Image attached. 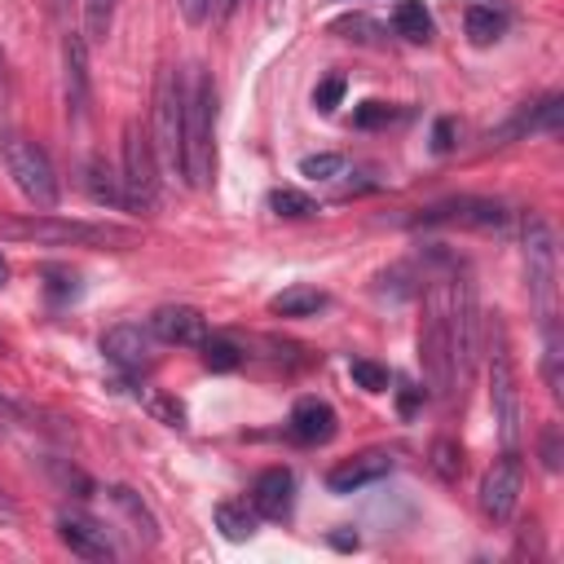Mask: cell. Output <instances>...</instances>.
Returning <instances> with one entry per match:
<instances>
[{
	"label": "cell",
	"mask_w": 564,
	"mask_h": 564,
	"mask_svg": "<svg viewBox=\"0 0 564 564\" xmlns=\"http://www.w3.org/2000/svg\"><path fill=\"white\" fill-rule=\"evenodd\" d=\"M445 330H449V366H454V392L463 397L476 352H480V317H476V286L467 278H445Z\"/></svg>",
	"instance_id": "3957f363"
},
{
	"label": "cell",
	"mask_w": 564,
	"mask_h": 564,
	"mask_svg": "<svg viewBox=\"0 0 564 564\" xmlns=\"http://www.w3.org/2000/svg\"><path fill=\"white\" fill-rule=\"evenodd\" d=\"M57 538L70 555L79 560H110L115 555V542L106 538V529L97 520H84V516H57Z\"/></svg>",
	"instance_id": "e0dca14e"
},
{
	"label": "cell",
	"mask_w": 564,
	"mask_h": 564,
	"mask_svg": "<svg viewBox=\"0 0 564 564\" xmlns=\"http://www.w3.org/2000/svg\"><path fill=\"white\" fill-rule=\"evenodd\" d=\"M560 119H564V97H560V93H551V97H542L538 106H529V110H524L507 132H524V128H529V132H555V128H560ZM507 132H502V137H507Z\"/></svg>",
	"instance_id": "7402d4cb"
},
{
	"label": "cell",
	"mask_w": 564,
	"mask_h": 564,
	"mask_svg": "<svg viewBox=\"0 0 564 564\" xmlns=\"http://www.w3.org/2000/svg\"><path fill=\"white\" fill-rule=\"evenodd\" d=\"M388 471H392V454L388 449H361V454H352V458H344V463H335L326 471V489L330 494H357V489L383 480Z\"/></svg>",
	"instance_id": "5bb4252c"
},
{
	"label": "cell",
	"mask_w": 564,
	"mask_h": 564,
	"mask_svg": "<svg viewBox=\"0 0 564 564\" xmlns=\"http://www.w3.org/2000/svg\"><path fill=\"white\" fill-rule=\"evenodd\" d=\"M53 4H57V9H62V4H66V0H53Z\"/></svg>",
	"instance_id": "7dc6e473"
},
{
	"label": "cell",
	"mask_w": 564,
	"mask_h": 564,
	"mask_svg": "<svg viewBox=\"0 0 564 564\" xmlns=\"http://www.w3.org/2000/svg\"><path fill=\"white\" fill-rule=\"evenodd\" d=\"M4 167H9V176H13V185L22 189L26 203H35V207L57 203V172H53V159L44 154V145H35L31 137L9 132L4 137Z\"/></svg>",
	"instance_id": "9c48e42d"
},
{
	"label": "cell",
	"mask_w": 564,
	"mask_h": 564,
	"mask_svg": "<svg viewBox=\"0 0 564 564\" xmlns=\"http://www.w3.org/2000/svg\"><path fill=\"white\" fill-rule=\"evenodd\" d=\"M212 520H216V529H220L229 542L256 538V511H247L242 502H220V507L212 511Z\"/></svg>",
	"instance_id": "d4e9b609"
},
{
	"label": "cell",
	"mask_w": 564,
	"mask_h": 564,
	"mask_svg": "<svg viewBox=\"0 0 564 564\" xmlns=\"http://www.w3.org/2000/svg\"><path fill=\"white\" fill-rule=\"evenodd\" d=\"M53 476H57V480H62L66 489L75 485V489H79V498H88V494H93V480H88V476H84L79 467H66V463H53Z\"/></svg>",
	"instance_id": "8d00e7d4"
},
{
	"label": "cell",
	"mask_w": 564,
	"mask_h": 564,
	"mask_svg": "<svg viewBox=\"0 0 564 564\" xmlns=\"http://www.w3.org/2000/svg\"><path fill=\"white\" fill-rule=\"evenodd\" d=\"M538 454H542V467L546 471H560V458H564V445H560V427L546 423L542 427V441H538Z\"/></svg>",
	"instance_id": "d6a6232c"
},
{
	"label": "cell",
	"mask_w": 564,
	"mask_h": 564,
	"mask_svg": "<svg viewBox=\"0 0 564 564\" xmlns=\"http://www.w3.org/2000/svg\"><path fill=\"white\" fill-rule=\"evenodd\" d=\"M0 352H4V344H0Z\"/></svg>",
	"instance_id": "c3c4849f"
},
{
	"label": "cell",
	"mask_w": 564,
	"mask_h": 564,
	"mask_svg": "<svg viewBox=\"0 0 564 564\" xmlns=\"http://www.w3.org/2000/svg\"><path fill=\"white\" fill-rule=\"evenodd\" d=\"M110 498L132 516V524H137V533H145V542H159V524H154V516H150V507L128 489V485H115L110 489Z\"/></svg>",
	"instance_id": "83f0119b"
},
{
	"label": "cell",
	"mask_w": 564,
	"mask_h": 564,
	"mask_svg": "<svg viewBox=\"0 0 564 564\" xmlns=\"http://www.w3.org/2000/svg\"><path fill=\"white\" fill-rule=\"evenodd\" d=\"M295 507V476L291 467H264L251 485V511L264 520H286Z\"/></svg>",
	"instance_id": "2e32d148"
},
{
	"label": "cell",
	"mask_w": 564,
	"mask_h": 564,
	"mask_svg": "<svg viewBox=\"0 0 564 564\" xmlns=\"http://www.w3.org/2000/svg\"><path fill=\"white\" fill-rule=\"evenodd\" d=\"M9 282V264H4V256H0V286Z\"/></svg>",
	"instance_id": "bcb514c9"
},
{
	"label": "cell",
	"mask_w": 564,
	"mask_h": 564,
	"mask_svg": "<svg viewBox=\"0 0 564 564\" xmlns=\"http://www.w3.org/2000/svg\"><path fill=\"white\" fill-rule=\"evenodd\" d=\"M260 4H264V13H269V18H278V9H282V0H260Z\"/></svg>",
	"instance_id": "f6af8a7d"
},
{
	"label": "cell",
	"mask_w": 564,
	"mask_h": 564,
	"mask_svg": "<svg viewBox=\"0 0 564 564\" xmlns=\"http://www.w3.org/2000/svg\"><path fill=\"white\" fill-rule=\"evenodd\" d=\"M524 282L542 326L555 322V234L542 216L524 220Z\"/></svg>",
	"instance_id": "ba28073f"
},
{
	"label": "cell",
	"mask_w": 564,
	"mask_h": 564,
	"mask_svg": "<svg viewBox=\"0 0 564 564\" xmlns=\"http://www.w3.org/2000/svg\"><path fill=\"white\" fill-rule=\"evenodd\" d=\"M119 181H123V207H132V212H154L159 207V154H154V141H150V128H141V123L123 128Z\"/></svg>",
	"instance_id": "52a82bcc"
},
{
	"label": "cell",
	"mask_w": 564,
	"mask_h": 564,
	"mask_svg": "<svg viewBox=\"0 0 564 564\" xmlns=\"http://www.w3.org/2000/svg\"><path fill=\"white\" fill-rule=\"evenodd\" d=\"M344 88H348V84H344V75H326V79L313 88V106H317L322 115H330V110L344 101Z\"/></svg>",
	"instance_id": "1f68e13d"
},
{
	"label": "cell",
	"mask_w": 564,
	"mask_h": 564,
	"mask_svg": "<svg viewBox=\"0 0 564 564\" xmlns=\"http://www.w3.org/2000/svg\"><path fill=\"white\" fill-rule=\"evenodd\" d=\"M419 401H423V388H410V383H405V388H401V414H414Z\"/></svg>",
	"instance_id": "60d3db41"
},
{
	"label": "cell",
	"mask_w": 564,
	"mask_h": 564,
	"mask_svg": "<svg viewBox=\"0 0 564 564\" xmlns=\"http://www.w3.org/2000/svg\"><path fill=\"white\" fill-rule=\"evenodd\" d=\"M392 26H397V35L401 40H410V44H427L432 40V13H427V4L423 0H401L397 9H392Z\"/></svg>",
	"instance_id": "44dd1931"
},
{
	"label": "cell",
	"mask_w": 564,
	"mask_h": 564,
	"mask_svg": "<svg viewBox=\"0 0 564 564\" xmlns=\"http://www.w3.org/2000/svg\"><path fill=\"white\" fill-rule=\"evenodd\" d=\"M238 4H242V0H207V18H212V22H229V18L238 13Z\"/></svg>",
	"instance_id": "f35d334b"
},
{
	"label": "cell",
	"mask_w": 564,
	"mask_h": 564,
	"mask_svg": "<svg viewBox=\"0 0 564 564\" xmlns=\"http://www.w3.org/2000/svg\"><path fill=\"white\" fill-rule=\"evenodd\" d=\"M454 137H458V123H454V119H436V128H432V150H436V154L454 150Z\"/></svg>",
	"instance_id": "74e56055"
},
{
	"label": "cell",
	"mask_w": 564,
	"mask_h": 564,
	"mask_svg": "<svg viewBox=\"0 0 564 564\" xmlns=\"http://www.w3.org/2000/svg\"><path fill=\"white\" fill-rule=\"evenodd\" d=\"M427 463H432V471H436L445 485H454V480L463 476V449H458V441L436 436L432 449H427Z\"/></svg>",
	"instance_id": "484cf974"
},
{
	"label": "cell",
	"mask_w": 564,
	"mask_h": 564,
	"mask_svg": "<svg viewBox=\"0 0 564 564\" xmlns=\"http://www.w3.org/2000/svg\"><path fill=\"white\" fill-rule=\"evenodd\" d=\"M84 185H88L93 203H101V207H123V181H119V167H110L101 154H88V159H84Z\"/></svg>",
	"instance_id": "d6986e66"
},
{
	"label": "cell",
	"mask_w": 564,
	"mask_h": 564,
	"mask_svg": "<svg viewBox=\"0 0 564 564\" xmlns=\"http://www.w3.org/2000/svg\"><path fill=\"white\" fill-rule=\"evenodd\" d=\"M0 238L40 242V247H132L137 229L93 225V220H62V216H0Z\"/></svg>",
	"instance_id": "7a4b0ae2"
},
{
	"label": "cell",
	"mask_w": 564,
	"mask_h": 564,
	"mask_svg": "<svg viewBox=\"0 0 564 564\" xmlns=\"http://www.w3.org/2000/svg\"><path fill=\"white\" fill-rule=\"evenodd\" d=\"M339 172H344L339 154H304L300 159V176H308V181H335Z\"/></svg>",
	"instance_id": "4dcf8cb0"
},
{
	"label": "cell",
	"mask_w": 564,
	"mask_h": 564,
	"mask_svg": "<svg viewBox=\"0 0 564 564\" xmlns=\"http://www.w3.org/2000/svg\"><path fill=\"white\" fill-rule=\"evenodd\" d=\"M419 225H467V229H502L507 225V207L498 198H476V194H463V198H445L436 207H427L419 216Z\"/></svg>",
	"instance_id": "8fae6325"
},
{
	"label": "cell",
	"mask_w": 564,
	"mask_h": 564,
	"mask_svg": "<svg viewBox=\"0 0 564 564\" xmlns=\"http://www.w3.org/2000/svg\"><path fill=\"white\" fill-rule=\"evenodd\" d=\"M185 101H181V75L172 66H163L154 75V106H150V141L159 163L181 176V154H185Z\"/></svg>",
	"instance_id": "5b68a950"
},
{
	"label": "cell",
	"mask_w": 564,
	"mask_h": 564,
	"mask_svg": "<svg viewBox=\"0 0 564 564\" xmlns=\"http://www.w3.org/2000/svg\"><path fill=\"white\" fill-rule=\"evenodd\" d=\"M330 542H335L339 551H357V533H335Z\"/></svg>",
	"instance_id": "7bdbcfd3"
},
{
	"label": "cell",
	"mask_w": 564,
	"mask_h": 564,
	"mask_svg": "<svg viewBox=\"0 0 564 564\" xmlns=\"http://www.w3.org/2000/svg\"><path fill=\"white\" fill-rule=\"evenodd\" d=\"M269 207H273L278 216H291V220H300V216H313V212H317V203H313L308 194L291 189V185H278V189L269 194Z\"/></svg>",
	"instance_id": "f1b7e54d"
},
{
	"label": "cell",
	"mask_w": 564,
	"mask_h": 564,
	"mask_svg": "<svg viewBox=\"0 0 564 564\" xmlns=\"http://www.w3.org/2000/svg\"><path fill=\"white\" fill-rule=\"evenodd\" d=\"M176 9H181V18L185 22H207V0H176Z\"/></svg>",
	"instance_id": "ab89813d"
},
{
	"label": "cell",
	"mask_w": 564,
	"mask_h": 564,
	"mask_svg": "<svg viewBox=\"0 0 564 564\" xmlns=\"http://www.w3.org/2000/svg\"><path fill=\"white\" fill-rule=\"evenodd\" d=\"M181 101H185V154H181V181L203 189L212 181L216 167V84L203 66L189 70V79H181Z\"/></svg>",
	"instance_id": "6da1fadb"
},
{
	"label": "cell",
	"mask_w": 564,
	"mask_h": 564,
	"mask_svg": "<svg viewBox=\"0 0 564 564\" xmlns=\"http://www.w3.org/2000/svg\"><path fill=\"white\" fill-rule=\"evenodd\" d=\"M419 361H423L427 392L449 401L454 366H449V330H445V282H436L427 291V308H423V326H419Z\"/></svg>",
	"instance_id": "8992f818"
},
{
	"label": "cell",
	"mask_w": 564,
	"mask_h": 564,
	"mask_svg": "<svg viewBox=\"0 0 564 564\" xmlns=\"http://www.w3.org/2000/svg\"><path fill=\"white\" fill-rule=\"evenodd\" d=\"M489 410H494V423H498V436L507 449H516L520 441V379H516V361H511V344H507V330L502 322L494 317L489 326Z\"/></svg>",
	"instance_id": "277c9868"
},
{
	"label": "cell",
	"mask_w": 564,
	"mask_h": 564,
	"mask_svg": "<svg viewBox=\"0 0 564 564\" xmlns=\"http://www.w3.org/2000/svg\"><path fill=\"white\" fill-rule=\"evenodd\" d=\"M9 101V62H4V48H0V106Z\"/></svg>",
	"instance_id": "b9f144b4"
},
{
	"label": "cell",
	"mask_w": 564,
	"mask_h": 564,
	"mask_svg": "<svg viewBox=\"0 0 564 564\" xmlns=\"http://www.w3.org/2000/svg\"><path fill=\"white\" fill-rule=\"evenodd\" d=\"M44 278H48L44 286H48V295H53L57 304H62V300H70V295L79 291V286H75V273H70V269H57V264H48V269H44Z\"/></svg>",
	"instance_id": "836d02e7"
},
{
	"label": "cell",
	"mask_w": 564,
	"mask_h": 564,
	"mask_svg": "<svg viewBox=\"0 0 564 564\" xmlns=\"http://www.w3.org/2000/svg\"><path fill=\"white\" fill-rule=\"evenodd\" d=\"M110 26H115V0H84V31L79 35L88 44H106Z\"/></svg>",
	"instance_id": "4316f807"
},
{
	"label": "cell",
	"mask_w": 564,
	"mask_h": 564,
	"mask_svg": "<svg viewBox=\"0 0 564 564\" xmlns=\"http://www.w3.org/2000/svg\"><path fill=\"white\" fill-rule=\"evenodd\" d=\"M326 304H330V295L317 291V286H286V291H278L269 300V313H278V317H313Z\"/></svg>",
	"instance_id": "ffe728a7"
},
{
	"label": "cell",
	"mask_w": 564,
	"mask_h": 564,
	"mask_svg": "<svg viewBox=\"0 0 564 564\" xmlns=\"http://www.w3.org/2000/svg\"><path fill=\"white\" fill-rule=\"evenodd\" d=\"M388 119H392V106H383V101H361L357 115H352L357 128H379V123H388Z\"/></svg>",
	"instance_id": "d590c367"
},
{
	"label": "cell",
	"mask_w": 564,
	"mask_h": 564,
	"mask_svg": "<svg viewBox=\"0 0 564 564\" xmlns=\"http://www.w3.org/2000/svg\"><path fill=\"white\" fill-rule=\"evenodd\" d=\"M520 489H524V458H520L516 449H507V454L494 458L489 471L480 476V494H476L480 516L494 520V524L511 520V511H516V502H520Z\"/></svg>",
	"instance_id": "30bf717a"
},
{
	"label": "cell",
	"mask_w": 564,
	"mask_h": 564,
	"mask_svg": "<svg viewBox=\"0 0 564 564\" xmlns=\"http://www.w3.org/2000/svg\"><path fill=\"white\" fill-rule=\"evenodd\" d=\"M88 40L79 31L62 35V93H66V115L84 119L88 110Z\"/></svg>",
	"instance_id": "7c38bea8"
},
{
	"label": "cell",
	"mask_w": 564,
	"mask_h": 564,
	"mask_svg": "<svg viewBox=\"0 0 564 564\" xmlns=\"http://www.w3.org/2000/svg\"><path fill=\"white\" fill-rule=\"evenodd\" d=\"M150 335L163 344H176V348H198L207 339V317L189 304H163L150 317Z\"/></svg>",
	"instance_id": "9a60e30c"
},
{
	"label": "cell",
	"mask_w": 564,
	"mask_h": 564,
	"mask_svg": "<svg viewBox=\"0 0 564 564\" xmlns=\"http://www.w3.org/2000/svg\"><path fill=\"white\" fill-rule=\"evenodd\" d=\"M145 410H150L154 419H163L167 427H185V405H181V401H172V397H150V401H145Z\"/></svg>",
	"instance_id": "e575fe53"
},
{
	"label": "cell",
	"mask_w": 564,
	"mask_h": 564,
	"mask_svg": "<svg viewBox=\"0 0 564 564\" xmlns=\"http://www.w3.org/2000/svg\"><path fill=\"white\" fill-rule=\"evenodd\" d=\"M0 520H18V507L9 502V494L0 489Z\"/></svg>",
	"instance_id": "ee69618b"
},
{
	"label": "cell",
	"mask_w": 564,
	"mask_h": 564,
	"mask_svg": "<svg viewBox=\"0 0 564 564\" xmlns=\"http://www.w3.org/2000/svg\"><path fill=\"white\" fill-rule=\"evenodd\" d=\"M198 352H203V366H207L212 375H229V370L242 366V348H238L229 335H207V339L198 344Z\"/></svg>",
	"instance_id": "cb8c5ba5"
},
{
	"label": "cell",
	"mask_w": 564,
	"mask_h": 564,
	"mask_svg": "<svg viewBox=\"0 0 564 564\" xmlns=\"http://www.w3.org/2000/svg\"><path fill=\"white\" fill-rule=\"evenodd\" d=\"M348 375L361 392H388V370L379 361H366V357H352L348 361Z\"/></svg>",
	"instance_id": "f546056e"
},
{
	"label": "cell",
	"mask_w": 564,
	"mask_h": 564,
	"mask_svg": "<svg viewBox=\"0 0 564 564\" xmlns=\"http://www.w3.org/2000/svg\"><path fill=\"white\" fill-rule=\"evenodd\" d=\"M101 352H106V361H115V366H119V370H128V375L150 370V366H154L150 326H145V330H141V326H132V322L110 326V330L101 335Z\"/></svg>",
	"instance_id": "4fadbf2b"
},
{
	"label": "cell",
	"mask_w": 564,
	"mask_h": 564,
	"mask_svg": "<svg viewBox=\"0 0 564 564\" xmlns=\"http://www.w3.org/2000/svg\"><path fill=\"white\" fill-rule=\"evenodd\" d=\"M463 26H467V40H471L476 48H485V44L502 40L507 18H502L498 9H489V4H471V9H467V18H463Z\"/></svg>",
	"instance_id": "603a6c76"
},
{
	"label": "cell",
	"mask_w": 564,
	"mask_h": 564,
	"mask_svg": "<svg viewBox=\"0 0 564 564\" xmlns=\"http://www.w3.org/2000/svg\"><path fill=\"white\" fill-rule=\"evenodd\" d=\"M339 432V414L322 397H300L291 410V436L300 445H326Z\"/></svg>",
	"instance_id": "ac0fdd59"
}]
</instances>
